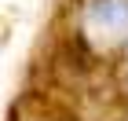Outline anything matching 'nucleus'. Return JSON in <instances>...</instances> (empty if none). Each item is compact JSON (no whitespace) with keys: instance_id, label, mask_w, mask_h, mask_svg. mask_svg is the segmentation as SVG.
<instances>
[{"instance_id":"1","label":"nucleus","mask_w":128,"mask_h":121,"mask_svg":"<svg viewBox=\"0 0 128 121\" xmlns=\"http://www.w3.org/2000/svg\"><path fill=\"white\" fill-rule=\"evenodd\" d=\"M84 30L99 44L128 37V0H92L84 8Z\"/></svg>"}]
</instances>
